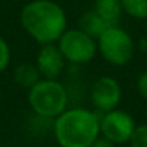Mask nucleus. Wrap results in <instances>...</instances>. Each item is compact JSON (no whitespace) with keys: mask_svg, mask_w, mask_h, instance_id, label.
I'll return each instance as SVG.
<instances>
[{"mask_svg":"<svg viewBox=\"0 0 147 147\" xmlns=\"http://www.w3.org/2000/svg\"><path fill=\"white\" fill-rule=\"evenodd\" d=\"M23 30L39 45L56 43L68 29L66 12L53 0H30L20 12Z\"/></svg>","mask_w":147,"mask_h":147,"instance_id":"f257e3e1","label":"nucleus"},{"mask_svg":"<svg viewBox=\"0 0 147 147\" xmlns=\"http://www.w3.org/2000/svg\"><path fill=\"white\" fill-rule=\"evenodd\" d=\"M101 114L84 107L66 108L53 121V136L59 147H91L100 134Z\"/></svg>","mask_w":147,"mask_h":147,"instance_id":"f03ea898","label":"nucleus"},{"mask_svg":"<svg viewBox=\"0 0 147 147\" xmlns=\"http://www.w3.org/2000/svg\"><path fill=\"white\" fill-rule=\"evenodd\" d=\"M28 104L36 115L55 120L68 107V92L59 81L42 78L29 88Z\"/></svg>","mask_w":147,"mask_h":147,"instance_id":"7ed1b4c3","label":"nucleus"},{"mask_svg":"<svg viewBox=\"0 0 147 147\" xmlns=\"http://www.w3.org/2000/svg\"><path fill=\"white\" fill-rule=\"evenodd\" d=\"M97 46L104 61L114 66L127 65L136 53V45L131 35L118 25L107 28L98 36Z\"/></svg>","mask_w":147,"mask_h":147,"instance_id":"20e7f679","label":"nucleus"},{"mask_svg":"<svg viewBox=\"0 0 147 147\" xmlns=\"http://www.w3.org/2000/svg\"><path fill=\"white\" fill-rule=\"evenodd\" d=\"M56 45L62 52L65 61L75 65L91 62L98 52L97 39H94L80 28L66 29L58 39Z\"/></svg>","mask_w":147,"mask_h":147,"instance_id":"39448f33","label":"nucleus"},{"mask_svg":"<svg viewBox=\"0 0 147 147\" xmlns=\"http://www.w3.org/2000/svg\"><path fill=\"white\" fill-rule=\"evenodd\" d=\"M136 120L124 110H113L101 114L100 118V134L115 146H121L130 141L134 130Z\"/></svg>","mask_w":147,"mask_h":147,"instance_id":"423d86ee","label":"nucleus"},{"mask_svg":"<svg viewBox=\"0 0 147 147\" xmlns=\"http://www.w3.org/2000/svg\"><path fill=\"white\" fill-rule=\"evenodd\" d=\"M90 97L97 113L104 114V113L113 111L118 108L121 102V97H123L121 85L113 77H108V75L100 77L98 80L94 81Z\"/></svg>","mask_w":147,"mask_h":147,"instance_id":"0eeeda50","label":"nucleus"},{"mask_svg":"<svg viewBox=\"0 0 147 147\" xmlns=\"http://www.w3.org/2000/svg\"><path fill=\"white\" fill-rule=\"evenodd\" d=\"M65 58L59 51L56 43L40 45L36 56V68L39 69L40 77L45 80H58L65 68Z\"/></svg>","mask_w":147,"mask_h":147,"instance_id":"6e6552de","label":"nucleus"},{"mask_svg":"<svg viewBox=\"0 0 147 147\" xmlns=\"http://www.w3.org/2000/svg\"><path fill=\"white\" fill-rule=\"evenodd\" d=\"M92 10L108 26H117L124 13L121 0H95Z\"/></svg>","mask_w":147,"mask_h":147,"instance_id":"1a4fd4ad","label":"nucleus"},{"mask_svg":"<svg viewBox=\"0 0 147 147\" xmlns=\"http://www.w3.org/2000/svg\"><path fill=\"white\" fill-rule=\"evenodd\" d=\"M13 80L15 82L19 85V87H23V88H32L38 81L42 80L40 74H39V69L36 68L35 63H20L15 68L13 71Z\"/></svg>","mask_w":147,"mask_h":147,"instance_id":"9d476101","label":"nucleus"},{"mask_svg":"<svg viewBox=\"0 0 147 147\" xmlns=\"http://www.w3.org/2000/svg\"><path fill=\"white\" fill-rule=\"evenodd\" d=\"M78 28L81 30H84L85 33H88L90 36H92L94 39H98V36L110 26L94 10H88V12L82 13V16L80 18V26Z\"/></svg>","mask_w":147,"mask_h":147,"instance_id":"9b49d317","label":"nucleus"},{"mask_svg":"<svg viewBox=\"0 0 147 147\" xmlns=\"http://www.w3.org/2000/svg\"><path fill=\"white\" fill-rule=\"evenodd\" d=\"M124 13L133 19H147V0H121Z\"/></svg>","mask_w":147,"mask_h":147,"instance_id":"f8f14e48","label":"nucleus"},{"mask_svg":"<svg viewBox=\"0 0 147 147\" xmlns=\"http://www.w3.org/2000/svg\"><path fill=\"white\" fill-rule=\"evenodd\" d=\"M130 147H147V124H137L128 141Z\"/></svg>","mask_w":147,"mask_h":147,"instance_id":"ddd939ff","label":"nucleus"},{"mask_svg":"<svg viewBox=\"0 0 147 147\" xmlns=\"http://www.w3.org/2000/svg\"><path fill=\"white\" fill-rule=\"evenodd\" d=\"M10 63V46L3 36H0V74L5 72Z\"/></svg>","mask_w":147,"mask_h":147,"instance_id":"4468645a","label":"nucleus"},{"mask_svg":"<svg viewBox=\"0 0 147 147\" xmlns=\"http://www.w3.org/2000/svg\"><path fill=\"white\" fill-rule=\"evenodd\" d=\"M137 91L143 100L147 101V71L143 72L137 80Z\"/></svg>","mask_w":147,"mask_h":147,"instance_id":"2eb2a0df","label":"nucleus"},{"mask_svg":"<svg viewBox=\"0 0 147 147\" xmlns=\"http://www.w3.org/2000/svg\"><path fill=\"white\" fill-rule=\"evenodd\" d=\"M0 98H2V91H0Z\"/></svg>","mask_w":147,"mask_h":147,"instance_id":"dca6fc26","label":"nucleus"}]
</instances>
